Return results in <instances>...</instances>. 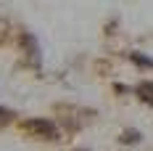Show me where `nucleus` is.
Segmentation results:
<instances>
[{
	"instance_id": "1",
	"label": "nucleus",
	"mask_w": 153,
	"mask_h": 151,
	"mask_svg": "<svg viewBox=\"0 0 153 151\" xmlns=\"http://www.w3.org/2000/svg\"><path fill=\"white\" fill-rule=\"evenodd\" d=\"M27 130L37 133L40 138H48V140L58 138V127H56L50 119H29V122H27Z\"/></svg>"
},
{
	"instance_id": "2",
	"label": "nucleus",
	"mask_w": 153,
	"mask_h": 151,
	"mask_svg": "<svg viewBox=\"0 0 153 151\" xmlns=\"http://www.w3.org/2000/svg\"><path fill=\"white\" fill-rule=\"evenodd\" d=\"M137 95L143 98V101L153 104V82H143V85L137 88Z\"/></svg>"
},
{
	"instance_id": "3",
	"label": "nucleus",
	"mask_w": 153,
	"mask_h": 151,
	"mask_svg": "<svg viewBox=\"0 0 153 151\" xmlns=\"http://www.w3.org/2000/svg\"><path fill=\"white\" fill-rule=\"evenodd\" d=\"M132 61L140 64V66H153V59H145V56H137V53H132Z\"/></svg>"
},
{
	"instance_id": "4",
	"label": "nucleus",
	"mask_w": 153,
	"mask_h": 151,
	"mask_svg": "<svg viewBox=\"0 0 153 151\" xmlns=\"http://www.w3.org/2000/svg\"><path fill=\"white\" fill-rule=\"evenodd\" d=\"M137 138H140V133H137V130H127V133L122 135V140H127V143H135Z\"/></svg>"
}]
</instances>
